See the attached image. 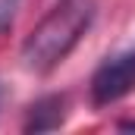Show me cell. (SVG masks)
I'll use <instances>...</instances> for the list:
<instances>
[{
    "label": "cell",
    "mask_w": 135,
    "mask_h": 135,
    "mask_svg": "<svg viewBox=\"0 0 135 135\" xmlns=\"http://www.w3.org/2000/svg\"><path fill=\"white\" fill-rule=\"evenodd\" d=\"M16 13H19V0H0V35L6 28H13Z\"/></svg>",
    "instance_id": "4"
},
{
    "label": "cell",
    "mask_w": 135,
    "mask_h": 135,
    "mask_svg": "<svg viewBox=\"0 0 135 135\" xmlns=\"http://www.w3.org/2000/svg\"><path fill=\"white\" fill-rule=\"evenodd\" d=\"M116 129H123V132H135V119H119Z\"/></svg>",
    "instance_id": "5"
},
{
    "label": "cell",
    "mask_w": 135,
    "mask_h": 135,
    "mask_svg": "<svg viewBox=\"0 0 135 135\" xmlns=\"http://www.w3.org/2000/svg\"><path fill=\"white\" fill-rule=\"evenodd\" d=\"M98 16L94 0H63L57 3L32 32L25 35L19 47V60L28 72H50L60 66L75 44L88 35L91 22Z\"/></svg>",
    "instance_id": "1"
},
{
    "label": "cell",
    "mask_w": 135,
    "mask_h": 135,
    "mask_svg": "<svg viewBox=\"0 0 135 135\" xmlns=\"http://www.w3.org/2000/svg\"><path fill=\"white\" fill-rule=\"evenodd\" d=\"M91 104L94 107H107V104L123 101L126 94L135 91V47L107 57L91 75Z\"/></svg>",
    "instance_id": "2"
},
{
    "label": "cell",
    "mask_w": 135,
    "mask_h": 135,
    "mask_svg": "<svg viewBox=\"0 0 135 135\" xmlns=\"http://www.w3.org/2000/svg\"><path fill=\"white\" fill-rule=\"evenodd\" d=\"M66 104H69L66 94H44V98H38L25 110L22 129L25 132H54V129H60L66 123Z\"/></svg>",
    "instance_id": "3"
},
{
    "label": "cell",
    "mask_w": 135,
    "mask_h": 135,
    "mask_svg": "<svg viewBox=\"0 0 135 135\" xmlns=\"http://www.w3.org/2000/svg\"><path fill=\"white\" fill-rule=\"evenodd\" d=\"M0 104H3V85H0Z\"/></svg>",
    "instance_id": "6"
}]
</instances>
